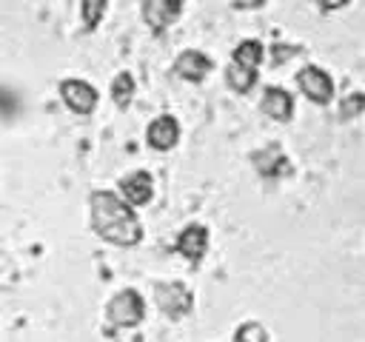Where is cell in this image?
<instances>
[{"label":"cell","instance_id":"1","mask_svg":"<svg viewBox=\"0 0 365 342\" xmlns=\"http://www.w3.org/2000/svg\"><path fill=\"white\" fill-rule=\"evenodd\" d=\"M88 222L91 231L111 245L131 248L143 242V225L134 205L114 191H94L88 197Z\"/></svg>","mask_w":365,"mask_h":342},{"label":"cell","instance_id":"2","mask_svg":"<svg viewBox=\"0 0 365 342\" xmlns=\"http://www.w3.org/2000/svg\"><path fill=\"white\" fill-rule=\"evenodd\" d=\"M106 316L117 328H137L145 319V299L134 288H123L108 299Z\"/></svg>","mask_w":365,"mask_h":342},{"label":"cell","instance_id":"3","mask_svg":"<svg viewBox=\"0 0 365 342\" xmlns=\"http://www.w3.org/2000/svg\"><path fill=\"white\" fill-rule=\"evenodd\" d=\"M154 296H157V308L168 319H182L194 308V296L182 282H163L154 288Z\"/></svg>","mask_w":365,"mask_h":342},{"label":"cell","instance_id":"4","mask_svg":"<svg viewBox=\"0 0 365 342\" xmlns=\"http://www.w3.org/2000/svg\"><path fill=\"white\" fill-rule=\"evenodd\" d=\"M297 86H299V91H302L311 103H317V105H328V103L334 100V80H331L322 68H317V66L299 68Z\"/></svg>","mask_w":365,"mask_h":342},{"label":"cell","instance_id":"5","mask_svg":"<svg viewBox=\"0 0 365 342\" xmlns=\"http://www.w3.org/2000/svg\"><path fill=\"white\" fill-rule=\"evenodd\" d=\"M60 97L74 114H91L97 105V88L86 80H63L60 83Z\"/></svg>","mask_w":365,"mask_h":342},{"label":"cell","instance_id":"6","mask_svg":"<svg viewBox=\"0 0 365 342\" xmlns=\"http://www.w3.org/2000/svg\"><path fill=\"white\" fill-rule=\"evenodd\" d=\"M145 140L154 151H171L180 140V123L177 117L171 114H160L157 120L148 123V131H145Z\"/></svg>","mask_w":365,"mask_h":342},{"label":"cell","instance_id":"7","mask_svg":"<svg viewBox=\"0 0 365 342\" xmlns=\"http://www.w3.org/2000/svg\"><path fill=\"white\" fill-rule=\"evenodd\" d=\"M182 14V0H143V20L151 28H168Z\"/></svg>","mask_w":365,"mask_h":342},{"label":"cell","instance_id":"8","mask_svg":"<svg viewBox=\"0 0 365 342\" xmlns=\"http://www.w3.org/2000/svg\"><path fill=\"white\" fill-rule=\"evenodd\" d=\"M259 108H262V114H268L271 120H277V123H288L291 114H294V97H291L282 86H268V88L262 91Z\"/></svg>","mask_w":365,"mask_h":342},{"label":"cell","instance_id":"9","mask_svg":"<svg viewBox=\"0 0 365 342\" xmlns=\"http://www.w3.org/2000/svg\"><path fill=\"white\" fill-rule=\"evenodd\" d=\"M177 251L185 259L200 262L205 256V251H208V228L200 225V222H191L188 228H182L180 237H177Z\"/></svg>","mask_w":365,"mask_h":342},{"label":"cell","instance_id":"10","mask_svg":"<svg viewBox=\"0 0 365 342\" xmlns=\"http://www.w3.org/2000/svg\"><path fill=\"white\" fill-rule=\"evenodd\" d=\"M120 191L131 205H145L154 197V180L148 171H131L120 180Z\"/></svg>","mask_w":365,"mask_h":342},{"label":"cell","instance_id":"11","mask_svg":"<svg viewBox=\"0 0 365 342\" xmlns=\"http://www.w3.org/2000/svg\"><path fill=\"white\" fill-rule=\"evenodd\" d=\"M174 68H177V74H180L182 80L200 83V80H205L208 71H211V57H205V54L197 51V48H188V51H182V54L174 60Z\"/></svg>","mask_w":365,"mask_h":342},{"label":"cell","instance_id":"12","mask_svg":"<svg viewBox=\"0 0 365 342\" xmlns=\"http://www.w3.org/2000/svg\"><path fill=\"white\" fill-rule=\"evenodd\" d=\"M254 165H257V171L262 174V177H282V174H288L291 171V162H288V157L277 148V145H268V148H262V151H257L254 154Z\"/></svg>","mask_w":365,"mask_h":342},{"label":"cell","instance_id":"13","mask_svg":"<svg viewBox=\"0 0 365 342\" xmlns=\"http://www.w3.org/2000/svg\"><path fill=\"white\" fill-rule=\"evenodd\" d=\"M225 83H228L231 91L245 94V91H251V86L257 83V68H245V66H240V63L231 60V66L225 68Z\"/></svg>","mask_w":365,"mask_h":342},{"label":"cell","instance_id":"14","mask_svg":"<svg viewBox=\"0 0 365 342\" xmlns=\"http://www.w3.org/2000/svg\"><path fill=\"white\" fill-rule=\"evenodd\" d=\"M134 91H137V86H134V77L128 71H120L111 80V100H114L117 108H128L131 100H134Z\"/></svg>","mask_w":365,"mask_h":342},{"label":"cell","instance_id":"15","mask_svg":"<svg viewBox=\"0 0 365 342\" xmlns=\"http://www.w3.org/2000/svg\"><path fill=\"white\" fill-rule=\"evenodd\" d=\"M262 43L259 40H242L237 48H234V63H240V66H245V68H257L259 63H262Z\"/></svg>","mask_w":365,"mask_h":342},{"label":"cell","instance_id":"16","mask_svg":"<svg viewBox=\"0 0 365 342\" xmlns=\"http://www.w3.org/2000/svg\"><path fill=\"white\" fill-rule=\"evenodd\" d=\"M234 342H268V331L257 322V319H248L237 328L234 333Z\"/></svg>","mask_w":365,"mask_h":342},{"label":"cell","instance_id":"17","mask_svg":"<svg viewBox=\"0 0 365 342\" xmlns=\"http://www.w3.org/2000/svg\"><path fill=\"white\" fill-rule=\"evenodd\" d=\"M106 6H108V0H83V20L88 28H94L100 23V17L106 14Z\"/></svg>","mask_w":365,"mask_h":342},{"label":"cell","instance_id":"18","mask_svg":"<svg viewBox=\"0 0 365 342\" xmlns=\"http://www.w3.org/2000/svg\"><path fill=\"white\" fill-rule=\"evenodd\" d=\"M365 111V94L362 91H351L342 103H339V114L342 117H356Z\"/></svg>","mask_w":365,"mask_h":342},{"label":"cell","instance_id":"19","mask_svg":"<svg viewBox=\"0 0 365 342\" xmlns=\"http://www.w3.org/2000/svg\"><path fill=\"white\" fill-rule=\"evenodd\" d=\"M299 54V46H288V43H277L271 46V66H282L288 57Z\"/></svg>","mask_w":365,"mask_h":342},{"label":"cell","instance_id":"20","mask_svg":"<svg viewBox=\"0 0 365 342\" xmlns=\"http://www.w3.org/2000/svg\"><path fill=\"white\" fill-rule=\"evenodd\" d=\"M351 0H317V6L322 9V11H336V9H342V6H348Z\"/></svg>","mask_w":365,"mask_h":342},{"label":"cell","instance_id":"21","mask_svg":"<svg viewBox=\"0 0 365 342\" xmlns=\"http://www.w3.org/2000/svg\"><path fill=\"white\" fill-rule=\"evenodd\" d=\"M234 6L237 9H259V6H265V0H234Z\"/></svg>","mask_w":365,"mask_h":342}]
</instances>
